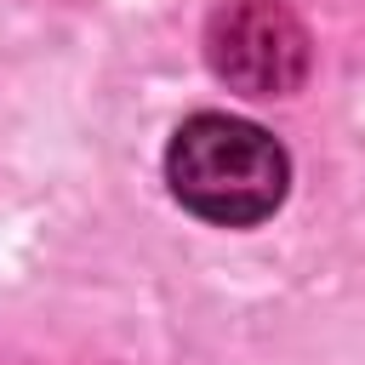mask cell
Segmentation results:
<instances>
[{"label": "cell", "instance_id": "cell-1", "mask_svg": "<svg viewBox=\"0 0 365 365\" xmlns=\"http://www.w3.org/2000/svg\"><path fill=\"white\" fill-rule=\"evenodd\" d=\"M165 182L194 217H205L217 228H251L279 211L285 182H291V160L251 120L188 114L171 131Z\"/></svg>", "mask_w": 365, "mask_h": 365}, {"label": "cell", "instance_id": "cell-2", "mask_svg": "<svg viewBox=\"0 0 365 365\" xmlns=\"http://www.w3.org/2000/svg\"><path fill=\"white\" fill-rule=\"evenodd\" d=\"M205 63L245 97H291L308 80L314 46L285 0H228L205 23Z\"/></svg>", "mask_w": 365, "mask_h": 365}]
</instances>
